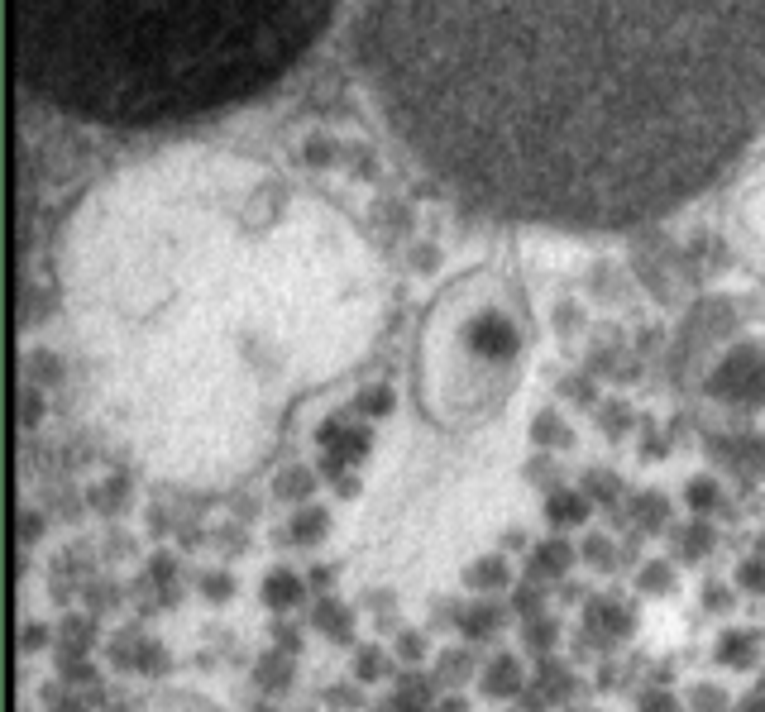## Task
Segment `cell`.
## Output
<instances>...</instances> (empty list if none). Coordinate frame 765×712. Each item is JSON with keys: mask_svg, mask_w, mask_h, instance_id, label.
<instances>
[{"mask_svg": "<svg viewBox=\"0 0 765 712\" xmlns=\"http://www.w3.org/2000/svg\"><path fill=\"white\" fill-rule=\"evenodd\" d=\"M359 63L416 163L488 216L622 230L765 120V0H364Z\"/></svg>", "mask_w": 765, "mask_h": 712, "instance_id": "cell-1", "label": "cell"}, {"mask_svg": "<svg viewBox=\"0 0 765 712\" xmlns=\"http://www.w3.org/2000/svg\"><path fill=\"white\" fill-rule=\"evenodd\" d=\"M335 0H10V63L44 106L168 130L278 87Z\"/></svg>", "mask_w": 765, "mask_h": 712, "instance_id": "cell-2", "label": "cell"}, {"mask_svg": "<svg viewBox=\"0 0 765 712\" xmlns=\"http://www.w3.org/2000/svg\"><path fill=\"white\" fill-rule=\"evenodd\" d=\"M761 631H746V626H727L718 636V646H713V655H718V665L727 669H751L756 660H761Z\"/></svg>", "mask_w": 765, "mask_h": 712, "instance_id": "cell-3", "label": "cell"}, {"mask_svg": "<svg viewBox=\"0 0 765 712\" xmlns=\"http://www.w3.org/2000/svg\"><path fill=\"white\" fill-rule=\"evenodd\" d=\"M483 693L488 698H517L522 693V665H517V655H498L493 665L483 669Z\"/></svg>", "mask_w": 765, "mask_h": 712, "instance_id": "cell-4", "label": "cell"}, {"mask_svg": "<svg viewBox=\"0 0 765 712\" xmlns=\"http://www.w3.org/2000/svg\"><path fill=\"white\" fill-rule=\"evenodd\" d=\"M254 674H259V684L268 693H283L287 684H292V650H268Z\"/></svg>", "mask_w": 765, "mask_h": 712, "instance_id": "cell-5", "label": "cell"}, {"mask_svg": "<svg viewBox=\"0 0 765 712\" xmlns=\"http://www.w3.org/2000/svg\"><path fill=\"white\" fill-rule=\"evenodd\" d=\"M297 598H302V579H297V574L278 569V574H268V579H263V603H268V607H292Z\"/></svg>", "mask_w": 765, "mask_h": 712, "instance_id": "cell-6", "label": "cell"}, {"mask_svg": "<svg viewBox=\"0 0 765 712\" xmlns=\"http://www.w3.org/2000/svg\"><path fill=\"white\" fill-rule=\"evenodd\" d=\"M354 674L364 679V684H383L388 679V655L378 646H359V655H354Z\"/></svg>", "mask_w": 765, "mask_h": 712, "instance_id": "cell-7", "label": "cell"}, {"mask_svg": "<svg viewBox=\"0 0 765 712\" xmlns=\"http://www.w3.org/2000/svg\"><path fill=\"white\" fill-rule=\"evenodd\" d=\"M316 626H321L326 636H335V641H345L354 622H350V612H345L340 603H321V607H316Z\"/></svg>", "mask_w": 765, "mask_h": 712, "instance_id": "cell-8", "label": "cell"}, {"mask_svg": "<svg viewBox=\"0 0 765 712\" xmlns=\"http://www.w3.org/2000/svg\"><path fill=\"white\" fill-rule=\"evenodd\" d=\"M493 626H498V607H474V612H464V617H459V631H464L469 641L488 636Z\"/></svg>", "mask_w": 765, "mask_h": 712, "instance_id": "cell-9", "label": "cell"}, {"mask_svg": "<svg viewBox=\"0 0 765 712\" xmlns=\"http://www.w3.org/2000/svg\"><path fill=\"white\" fill-rule=\"evenodd\" d=\"M593 626L598 631H608V636H632V617L622 612V607H593Z\"/></svg>", "mask_w": 765, "mask_h": 712, "instance_id": "cell-10", "label": "cell"}, {"mask_svg": "<svg viewBox=\"0 0 765 712\" xmlns=\"http://www.w3.org/2000/svg\"><path fill=\"white\" fill-rule=\"evenodd\" d=\"M689 708L694 712H727V689H718V684H699V689L689 693Z\"/></svg>", "mask_w": 765, "mask_h": 712, "instance_id": "cell-11", "label": "cell"}, {"mask_svg": "<svg viewBox=\"0 0 765 712\" xmlns=\"http://www.w3.org/2000/svg\"><path fill=\"white\" fill-rule=\"evenodd\" d=\"M469 583H474V588H503V583H507V564L503 560L474 564V569H469Z\"/></svg>", "mask_w": 765, "mask_h": 712, "instance_id": "cell-12", "label": "cell"}, {"mask_svg": "<svg viewBox=\"0 0 765 712\" xmlns=\"http://www.w3.org/2000/svg\"><path fill=\"white\" fill-rule=\"evenodd\" d=\"M636 712H679V703L670 689H646L636 698Z\"/></svg>", "mask_w": 765, "mask_h": 712, "instance_id": "cell-13", "label": "cell"}, {"mask_svg": "<svg viewBox=\"0 0 765 712\" xmlns=\"http://www.w3.org/2000/svg\"><path fill=\"white\" fill-rule=\"evenodd\" d=\"M526 641L536 646V655H546V650L555 646V622H546V617H541V622H531V626H526Z\"/></svg>", "mask_w": 765, "mask_h": 712, "instance_id": "cell-14", "label": "cell"}, {"mask_svg": "<svg viewBox=\"0 0 765 712\" xmlns=\"http://www.w3.org/2000/svg\"><path fill=\"white\" fill-rule=\"evenodd\" d=\"M421 655H426V636H421V631H407V636L397 641V660H407V665H416Z\"/></svg>", "mask_w": 765, "mask_h": 712, "instance_id": "cell-15", "label": "cell"}, {"mask_svg": "<svg viewBox=\"0 0 765 712\" xmlns=\"http://www.w3.org/2000/svg\"><path fill=\"white\" fill-rule=\"evenodd\" d=\"M139 669H168V650L158 646V641H144L139 646V660H134Z\"/></svg>", "mask_w": 765, "mask_h": 712, "instance_id": "cell-16", "label": "cell"}, {"mask_svg": "<svg viewBox=\"0 0 765 712\" xmlns=\"http://www.w3.org/2000/svg\"><path fill=\"white\" fill-rule=\"evenodd\" d=\"M641 588H646V593H670V588H675V583H670V569H665V564L646 569V574H641Z\"/></svg>", "mask_w": 765, "mask_h": 712, "instance_id": "cell-17", "label": "cell"}, {"mask_svg": "<svg viewBox=\"0 0 765 712\" xmlns=\"http://www.w3.org/2000/svg\"><path fill=\"white\" fill-rule=\"evenodd\" d=\"M201 588H206V598H211V603H225V598L235 593V579H225V574H206V583H201Z\"/></svg>", "mask_w": 765, "mask_h": 712, "instance_id": "cell-18", "label": "cell"}, {"mask_svg": "<svg viewBox=\"0 0 765 712\" xmlns=\"http://www.w3.org/2000/svg\"><path fill=\"white\" fill-rule=\"evenodd\" d=\"M20 646H24V655H34V650H44V646H48V631H44V626H24Z\"/></svg>", "mask_w": 765, "mask_h": 712, "instance_id": "cell-19", "label": "cell"}, {"mask_svg": "<svg viewBox=\"0 0 765 712\" xmlns=\"http://www.w3.org/2000/svg\"><path fill=\"white\" fill-rule=\"evenodd\" d=\"M742 583L751 588V593H761V588H765V569H761V564H746V569H742Z\"/></svg>", "mask_w": 765, "mask_h": 712, "instance_id": "cell-20", "label": "cell"}, {"mask_svg": "<svg viewBox=\"0 0 765 712\" xmlns=\"http://www.w3.org/2000/svg\"><path fill=\"white\" fill-rule=\"evenodd\" d=\"M321 526H326V521H321V517H306L302 526H297V536H302V540H311V536H321Z\"/></svg>", "mask_w": 765, "mask_h": 712, "instance_id": "cell-21", "label": "cell"}, {"mask_svg": "<svg viewBox=\"0 0 765 712\" xmlns=\"http://www.w3.org/2000/svg\"><path fill=\"white\" fill-rule=\"evenodd\" d=\"M541 564H546V569H565V550H560V545H550L546 555H541Z\"/></svg>", "mask_w": 765, "mask_h": 712, "instance_id": "cell-22", "label": "cell"}, {"mask_svg": "<svg viewBox=\"0 0 765 712\" xmlns=\"http://www.w3.org/2000/svg\"><path fill=\"white\" fill-rule=\"evenodd\" d=\"M742 712H765V689L761 693H756V698H751V703H746V708Z\"/></svg>", "mask_w": 765, "mask_h": 712, "instance_id": "cell-23", "label": "cell"}]
</instances>
